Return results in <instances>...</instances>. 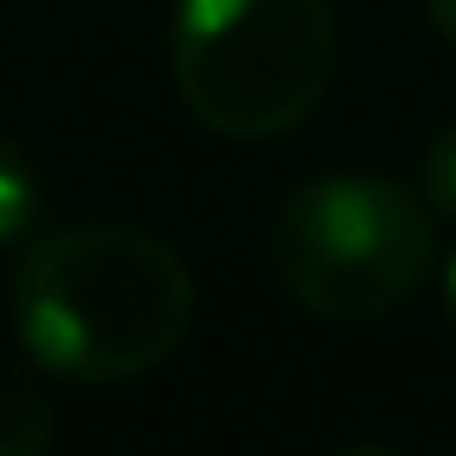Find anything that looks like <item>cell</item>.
Here are the masks:
<instances>
[{
	"label": "cell",
	"instance_id": "obj_2",
	"mask_svg": "<svg viewBox=\"0 0 456 456\" xmlns=\"http://www.w3.org/2000/svg\"><path fill=\"white\" fill-rule=\"evenodd\" d=\"M169 63L188 113L219 138H281L338 76L331 0H182Z\"/></svg>",
	"mask_w": 456,
	"mask_h": 456
},
{
	"label": "cell",
	"instance_id": "obj_1",
	"mask_svg": "<svg viewBox=\"0 0 456 456\" xmlns=\"http://www.w3.org/2000/svg\"><path fill=\"white\" fill-rule=\"evenodd\" d=\"M20 350L82 387L163 369L194 325L188 263L126 225H69L38 238L7 281Z\"/></svg>",
	"mask_w": 456,
	"mask_h": 456
},
{
	"label": "cell",
	"instance_id": "obj_7",
	"mask_svg": "<svg viewBox=\"0 0 456 456\" xmlns=\"http://www.w3.org/2000/svg\"><path fill=\"white\" fill-rule=\"evenodd\" d=\"M425 13H431V32L444 45H456V0H425Z\"/></svg>",
	"mask_w": 456,
	"mask_h": 456
},
{
	"label": "cell",
	"instance_id": "obj_4",
	"mask_svg": "<svg viewBox=\"0 0 456 456\" xmlns=\"http://www.w3.org/2000/svg\"><path fill=\"white\" fill-rule=\"evenodd\" d=\"M51 431L57 425H51V406L32 387V375L0 362V456H38L51 444Z\"/></svg>",
	"mask_w": 456,
	"mask_h": 456
},
{
	"label": "cell",
	"instance_id": "obj_8",
	"mask_svg": "<svg viewBox=\"0 0 456 456\" xmlns=\"http://www.w3.org/2000/svg\"><path fill=\"white\" fill-rule=\"evenodd\" d=\"M444 313H450V325H456V256H450V269H444Z\"/></svg>",
	"mask_w": 456,
	"mask_h": 456
},
{
	"label": "cell",
	"instance_id": "obj_5",
	"mask_svg": "<svg viewBox=\"0 0 456 456\" xmlns=\"http://www.w3.org/2000/svg\"><path fill=\"white\" fill-rule=\"evenodd\" d=\"M38 200H45L38 169L26 163V151L13 138H0V244H13L38 225Z\"/></svg>",
	"mask_w": 456,
	"mask_h": 456
},
{
	"label": "cell",
	"instance_id": "obj_6",
	"mask_svg": "<svg viewBox=\"0 0 456 456\" xmlns=\"http://www.w3.org/2000/svg\"><path fill=\"white\" fill-rule=\"evenodd\" d=\"M419 194H425V200H431V207H437L444 219H456V126H444V132L431 138Z\"/></svg>",
	"mask_w": 456,
	"mask_h": 456
},
{
	"label": "cell",
	"instance_id": "obj_3",
	"mask_svg": "<svg viewBox=\"0 0 456 456\" xmlns=\"http://www.w3.org/2000/svg\"><path fill=\"white\" fill-rule=\"evenodd\" d=\"M437 263V207L387 175H313L275 219V269L319 319H381Z\"/></svg>",
	"mask_w": 456,
	"mask_h": 456
}]
</instances>
